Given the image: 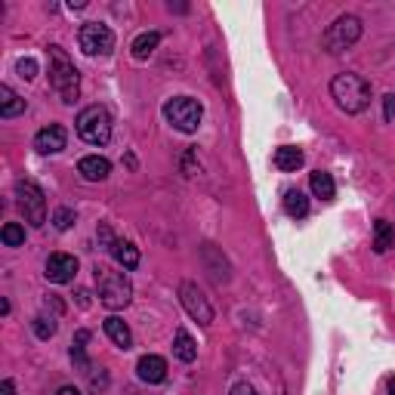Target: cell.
Listing matches in <instances>:
<instances>
[{"label": "cell", "mask_w": 395, "mask_h": 395, "mask_svg": "<svg viewBox=\"0 0 395 395\" xmlns=\"http://www.w3.org/2000/svg\"><path fill=\"white\" fill-rule=\"evenodd\" d=\"M383 118H386V120H395V93H389V96L383 99Z\"/></svg>", "instance_id": "cell-28"}, {"label": "cell", "mask_w": 395, "mask_h": 395, "mask_svg": "<svg viewBox=\"0 0 395 395\" xmlns=\"http://www.w3.org/2000/svg\"><path fill=\"white\" fill-rule=\"evenodd\" d=\"M65 145H68V130L62 124H50L43 130H37V136H34V148L41 155H56V152H62Z\"/></svg>", "instance_id": "cell-11"}, {"label": "cell", "mask_w": 395, "mask_h": 395, "mask_svg": "<svg viewBox=\"0 0 395 395\" xmlns=\"http://www.w3.org/2000/svg\"><path fill=\"white\" fill-rule=\"evenodd\" d=\"M108 253H111V257H115V260H118L124 269H136V266H139V250H136L130 241H118V244H115V247H111Z\"/></svg>", "instance_id": "cell-22"}, {"label": "cell", "mask_w": 395, "mask_h": 395, "mask_svg": "<svg viewBox=\"0 0 395 395\" xmlns=\"http://www.w3.org/2000/svg\"><path fill=\"white\" fill-rule=\"evenodd\" d=\"M173 355L180 361H185V364H192L198 359V343L192 340V334L185 331V327H180L176 337H173Z\"/></svg>", "instance_id": "cell-16"}, {"label": "cell", "mask_w": 395, "mask_h": 395, "mask_svg": "<svg viewBox=\"0 0 395 395\" xmlns=\"http://www.w3.org/2000/svg\"><path fill=\"white\" fill-rule=\"evenodd\" d=\"M16 71H19V78L34 81V78H37V62H34V59H19V62H16Z\"/></svg>", "instance_id": "cell-27"}, {"label": "cell", "mask_w": 395, "mask_h": 395, "mask_svg": "<svg viewBox=\"0 0 395 395\" xmlns=\"http://www.w3.org/2000/svg\"><path fill=\"white\" fill-rule=\"evenodd\" d=\"M46 53H50V87L59 93V99L65 102V106H71L81 93V74H78L74 62L68 59V53H65L62 46L53 43Z\"/></svg>", "instance_id": "cell-3"}, {"label": "cell", "mask_w": 395, "mask_h": 395, "mask_svg": "<svg viewBox=\"0 0 395 395\" xmlns=\"http://www.w3.org/2000/svg\"><path fill=\"white\" fill-rule=\"evenodd\" d=\"M136 374L143 383H164L167 380V361L161 355H143L136 364Z\"/></svg>", "instance_id": "cell-12"}, {"label": "cell", "mask_w": 395, "mask_h": 395, "mask_svg": "<svg viewBox=\"0 0 395 395\" xmlns=\"http://www.w3.org/2000/svg\"><path fill=\"white\" fill-rule=\"evenodd\" d=\"M25 111V99L19 96V93L13 90V87H0V118H16V115H22Z\"/></svg>", "instance_id": "cell-17"}, {"label": "cell", "mask_w": 395, "mask_h": 395, "mask_svg": "<svg viewBox=\"0 0 395 395\" xmlns=\"http://www.w3.org/2000/svg\"><path fill=\"white\" fill-rule=\"evenodd\" d=\"M359 37H361V19L359 16H340V19H334V25H327V31H324V46H327V53H346L349 46L359 43Z\"/></svg>", "instance_id": "cell-6"}, {"label": "cell", "mask_w": 395, "mask_h": 395, "mask_svg": "<svg viewBox=\"0 0 395 395\" xmlns=\"http://www.w3.org/2000/svg\"><path fill=\"white\" fill-rule=\"evenodd\" d=\"M78 43L87 56H108L115 50V31L102 22H87L78 31Z\"/></svg>", "instance_id": "cell-8"}, {"label": "cell", "mask_w": 395, "mask_h": 395, "mask_svg": "<svg viewBox=\"0 0 395 395\" xmlns=\"http://www.w3.org/2000/svg\"><path fill=\"white\" fill-rule=\"evenodd\" d=\"M389 395H395V377L389 380Z\"/></svg>", "instance_id": "cell-32"}, {"label": "cell", "mask_w": 395, "mask_h": 395, "mask_svg": "<svg viewBox=\"0 0 395 395\" xmlns=\"http://www.w3.org/2000/svg\"><path fill=\"white\" fill-rule=\"evenodd\" d=\"M16 198H19V210L25 213V222H31L34 229L46 222V198L41 192V185H34L31 180H19Z\"/></svg>", "instance_id": "cell-7"}, {"label": "cell", "mask_w": 395, "mask_h": 395, "mask_svg": "<svg viewBox=\"0 0 395 395\" xmlns=\"http://www.w3.org/2000/svg\"><path fill=\"white\" fill-rule=\"evenodd\" d=\"M164 118L170 120L180 133H195V130L201 127L204 108H201V102L192 96H173L164 102Z\"/></svg>", "instance_id": "cell-5"}, {"label": "cell", "mask_w": 395, "mask_h": 395, "mask_svg": "<svg viewBox=\"0 0 395 395\" xmlns=\"http://www.w3.org/2000/svg\"><path fill=\"white\" fill-rule=\"evenodd\" d=\"M229 395H257V389H253L250 383H235Z\"/></svg>", "instance_id": "cell-29"}, {"label": "cell", "mask_w": 395, "mask_h": 395, "mask_svg": "<svg viewBox=\"0 0 395 395\" xmlns=\"http://www.w3.org/2000/svg\"><path fill=\"white\" fill-rule=\"evenodd\" d=\"M56 395H83V392H81L78 386H62V389L56 392Z\"/></svg>", "instance_id": "cell-31"}, {"label": "cell", "mask_w": 395, "mask_h": 395, "mask_svg": "<svg viewBox=\"0 0 395 395\" xmlns=\"http://www.w3.org/2000/svg\"><path fill=\"white\" fill-rule=\"evenodd\" d=\"M31 327H34V334H37V340H50V337L56 334V318H46V315H37L34 322H31Z\"/></svg>", "instance_id": "cell-25"}, {"label": "cell", "mask_w": 395, "mask_h": 395, "mask_svg": "<svg viewBox=\"0 0 395 395\" xmlns=\"http://www.w3.org/2000/svg\"><path fill=\"white\" fill-rule=\"evenodd\" d=\"M78 136L90 145H106L111 139V115L102 106H87L74 120Z\"/></svg>", "instance_id": "cell-4"}, {"label": "cell", "mask_w": 395, "mask_h": 395, "mask_svg": "<svg viewBox=\"0 0 395 395\" xmlns=\"http://www.w3.org/2000/svg\"><path fill=\"white\" fill-rule=\"evenodd\" d=\"M0 241H4L6 247H22V244H25V229L19 222H6L4 229H0Z\"/></svg>", "instance_id": "cell-24"}, {"label": "cell", "mask_w": 395, "mask_h": 395, "mask_svg": "<svg viewBox=\"0 0 395 395\" xmlns=\"http://www.w3.org/2000/svg\"><path fill=\"white\" fill-rule=\"evenodd\" d=\"M0 395H16L13 380H4V383H0Z\"/></svg>", "instance_id": "cell-30"}, {"label": "cell", "mask_w": 395, "mask_h": 395, "mask_svg": "<svg viewBox=\"0 0 395 395\" xmlns=\"http://www.w3.org/2000/svg\"><path fill=\"white\" fill-rule=\"evenodd\" d=\"M46 281H53V284H68L78 275V260L71 257V253H50V260H46Z\"/></svg>", "instance_id": "cell-10"}, {"label": "cell", "mask_w": 395, "mask_h": 395, "mask_svg": "<svg viewBox=\"0 0 395 395\" xmlns=\"http://www.w3.org/2000/svg\"><path fill=\"white\" fill-rule=\"evenodd\" d=\"M331 96L337 102V108L346 115H359L371 106V83L355 71H343L331 81Z\"/></svg>", "instance_id": "cell-1"}, {"label": "cell", "mask_w": 395, "mask_h": 395, "mask_svg": "<svg viewBox=\"0 0 395 395\" xmlns=\"http://www.w3.org/2000/svg\"><path fill=\"white\" fill-rule=\"evenodd\" d=\"M87 343H90V331H81L74 334V340H71V361L78 364V368L83 371H90V359H87Z\"/></svg>", "instance_id": "cell-20"}, {"label": "cell", "mask_w": 395, "mask_h": 395, "mask_svg": "<svg viewBox=\"0 0 395 395\" xmlns=\"http://www.w3.org/2000/svg\"><path fill=\"white\" fill-rule=\"evenodd\" d=\"M53 225L59 232H68L71 225H74V210H71V207H59V210L53 213Z\"/></svg>", "instance_id": "cell-26"}, {"label": "cell", "mask_w": 395, "mask_h": 395, "mask_svg": "<svg viewBox=\"0 0 395 395\" xmlns=\"http://www.w3.org/2000/svg\"><path fill=\"white\" fill-rule=\"evenodd\" d=\"M284 213L290 216V220H303V216H309V198H306V192L287 189L284 192Z\"/></svg>", "instance_id": "cell-18"}, {"label": "cell", "mask_w": 395, "mask_h": 395, "mask_svg": "<svg viewBox=\"0 0 395 395\" xmlns=\"http://www.w3.org/2000/svg\"><path fill=\"white\" fill-rule=\"evenodd\" d=\"M272 161H275V167H278L281 173H297L299 167H303L306 158H303V152H299V148H294V145H281Z\"/></svg>", "instance_id": "cell-15"}, {"label": "cell", "mask_w": 395, "mask_h": 395, "mask_svg": "<svg viewBox=\"0 0 395 395\" xmlns=\"http://www.w3.org/2000/svg\"><path fill=\"white\" fill-rule=\"evenodd\" d=\"M158 43H161V34H158V31H145V34H139V37H136L130 50H133L136 59H148V56H152V53L158 50Z\"/></svg>", "instance_id": "cell-21"}, {"label": "cell", "mask_w": 395, "mask_h": 395, "mask_svg": "<svg viewBox=\"0 0 395 395\" xmlns=\"http://www.w3.org/2000/svg\"><path fill=\"white\" fill-rule=\"evenodd\" d=\"M309 189H312L315 198H322V201H331V198L337 195L334 176H331V173H324V170H315L312 176H309Z\"/></svg>", "instance_id": "cell-19"}, {"label": "cell", "mask_w": 395, "mask_h": 395, "mask_svg": "<svg viewBox=\"0 0 395 395\" xmlns=\"http://www.w3.org/2000/svg\"><path fill=\"white\" fill-rule=\"evenodd\" d=\"M180 299H183V306H185V312H189L198 324H213V306L207 303V297H204V290L195 284V281H183L180 284Z\"/></svg>", "instance_id": "cell-9"}, {"label": "cell", "mask_w": 395, "mask_h": 395, "mask_svg": "<svg viewBox=\"0 0 395 395\" xmlns=\"http://www.w3.org/2000/svg\"><path fill=\"white\" fill-rule=\"evenodd\" d=\"M78 173L87 183H102V180H108L111 164L106 161V158H99V155H87V158H81V161H78Z\"/></svg>", "instance_id": "cell-13"}, {"label": "cell", "mask_w": 395, "mask_h": 395, "mask_svg": "<svg viewBox=\"0 0 395 395\" xmlns=\"http://www.w3.org/2000/svg\"><path fill=\"white\" fill-rule=\"evenodd\" d=\"M106 334H108V340L118 346V349H130L133 346V334H130V327L124 318H118V315H108L106 318Z\"/></svg>", "instance_id": "cell-14"}, {"label": "cell", "mask_w": 395, "mask_h": 395, "mask_svg": "<svg viewBox=\"0 0 395 395\" xmlns=\"http://www.w3.org/2000/svg\"><path fill=\"white\" fill-rule=\"evenodd\" d=\"M96 294L99 303L118 312V309H127L130 299H133V284H130L124 269H108V266H96Z\"/></svg>", "instance_id": "cell-2"}, {"label": "cell", "mask_w": 395, "mask_h": 395, "mask_svg": "<svg viewBox=\"0 0 395 395\" xmlns=\"http://www.w3.org/2000/svg\"><path fill=\"white\" fill-rule=\"evenodd\" d=\"M395 241V229L386 222V220H377L374 222V250L377 253H386Z\"/></svg>", "instance_id": "cell-23"}]
</instances>
